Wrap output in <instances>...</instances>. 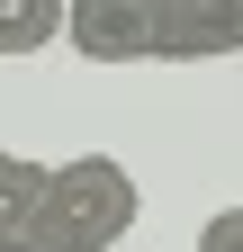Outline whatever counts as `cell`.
Returning a JSON list of instances; mask_svg holds the SVG:
<instances>
[{
    "instance_id": "obj_3",
    "label": "cell",
    "mask_w": 243,
    "mask_h": 252,
    "mask_svg": "<svg viewBox=\"0 0 243 252\" xmlns=\"http://www.w3.org/2000/svg\"><path fill=\"white\" fill-rule=\"evenodd\" d=\"M243 54V0H162V63Z\"/></svg>"
},
{
    "instance_id": "obj_5",
    "label": "cell",
    "mask_w": 243,
    "mask_h": 252,
    "mask_svg": "<svg viewBox=\"0 0 243 252\" xmlns=\"http://www.w3.org/2000/svg\"><path fill=\"white\" fill-rule=\"evenodd\" d=\"M36 189H45V162H27V153L0 144V252H18V225L36 207Z\"/></svg>"
},
{
    "instance_id": "obj_1",
    "label": "cell",
    "mask_w": 243,
    "mask_h": 252,
    "mask_svg": "<svg viewBox=\"0 0 243 252\" xmlns=\"http://www.w3.org/2000/svg\"><path fill=\"white\" fill-rule=\"evenodd\" d=\"M135 171L117 153H72V162H45V189L18 225V252H108L135 234Z\"/></svg>"
},
{
    "instance_id": "obj_6",
    "label": "cell",
    "mask_w": 243,
    "mask_h": 252,
    "mask_svg": "<svg viewBox=\"0 0 243 252\" xmlns=\"http://www.w3.org/2000/svg\"><path fill=\"white\" fill-rule=\"evenodd\" d=\"M198 252H243V207H216L198 225Z\"/></svg>"
},
{
    "instance_id": "obj_2",
    "label": "cell",
    "mask_w": 243,
    "mask_h": 252,
    "mask_svg": "<svg viewBox=\"0 0 243 252\" xmlns=\"http://www.w3.org/2000/svg\"><path fill=\"white\" fill-rule=\"evenodd\" d=\"M63 45L81 63H162V0H72Z\"/></svg>"
},
{
    "instance_id": "obj_4",
    "label": "cell",
    "mask_w": 243,
    "mask_h": 252,
    "mask_svg": "<svg viewBox=\"0 0 243 252\" xmlns=\"http://www.w3.org/2000/svg\"><path fill=\"white\" fill-rule=\"evenodd\" d=\"M72 0H0V54H45L63 36Z\"/></svg>"
}]
</instances>
